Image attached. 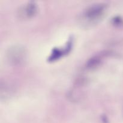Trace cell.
<instances>
[{"label": "cell", "instance_id": "1", "mask_svg": "<svg viewBox=\"0 0 123 123\" xmlns=\"http://www.w3.org/2000/svg\"><path fill=\"white\" fill-rule=\"evenodd\" d=\"M106 8L105 4L96 3L88 6L79 16V20L82 24L85 25H92L97 22L104 15Z\"/></svg>", "mask_w": 123, "mask_h": 123}, {"label": "cell", "instance_id": "2", "mask_svg": "<svg viewBox=\"0 0 123 123\" xmlns=\"http://www.w3.org/2000/svg\"><path fill=\"white\" fill-rule=\"evenodd\" d=\"M25 56V50L21 46H13L8 49L7 57L11 62L16 64L20 62Z\"/></svg>", "mask_w": 123, "mask_h": 123}, {"label": "cell", "instance_id": "3", "mask_svg": "<svg viewBox=\"0 0 123 123\" xmlns=\"http://www.w3.org/2000/svg\"><path fill=\"white\" fill-rule=\"evenodd\" d=\"M37 7L34 2H29L20 6L18 9V15L22 18H28L36 14Z\"/></svg>", "mask_w": 123, "mask_h": 123}]
</instances>
